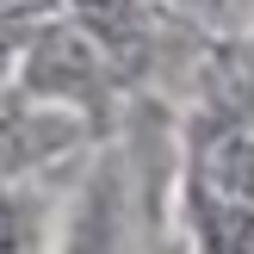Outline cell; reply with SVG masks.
<instances>
[{
	"instance_id": "2",
	"label": "cell",
	"mask_w": 254,
	"mask_h": 254,
	"mask_svg": "<svg viewBox=\"0 0 254 254\" xmlns=\"http://www.w3.org/2000/svg\"><path fill=\"white\" fill-rule=\"evenodd\" d=\"M31 44V19L25 12H0V74L12 68V56Z\"/></svg>"
},
{
	"instance_id": "1",
	"label": "cell",
	"mask_w": 254,
	"mask_h": 254,
	"mask_svg": "<svg viewBox=\"0 0 254 254\" xmlns=\"http://www.w3.org/2000/svg\"><path fill=\"white\" fill-rule=\"evenodd\" d=\"M186 211L211 248L254 236V44H223L198 74L186 118Z\"/></svg>"
}]
</instances>
